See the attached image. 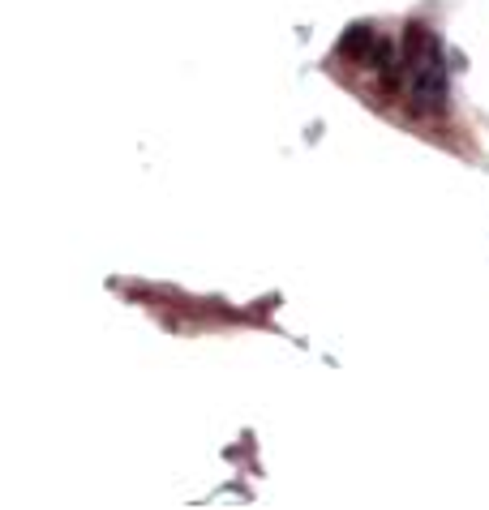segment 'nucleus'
I'll list each match as a JSON object with an SVG mask.
<instances>
[{
    "label": "nucleus",
    "mask_w": 489,
    "mask_h": 510,
    "mask_svg": "<svg viewBox=\"0 0 489 510\" xmlns=\"http://www.w3.org/2000/svg\"><path fill=\"white\" fill-rule=\"evenodd\" d=\"M433 51H442L438 35H433L425 22H408L404 26V65L412 69V65H421L425 56H433Z\"/></svg>",
    "instance_id": "obj_2"
},
{
    "label": "nucleus",
    "mask_w": 489,
    "mask_h": 510,
    "mask_svg": "<svg viewBox=\"0 0 489 510\" xmlns=\"http://www.w3.org/2000/svg\"><path fill=\"white\" fill-rule=\"evenodd\" d=\"M339 56H348V61H356V65H365L369 61V51L378 47V30L369 26V22H352L344 35H339Z\"/></svg>",
    "instance_id": "obj_3"
},
{
    "label": "nucleus",
    "mask_w": 489,
    "mask_h": 510,
    "mask_svg": "<svg viewBox=\"0 0 489 510\" xmlns=\"http://www.w3.org/2000/svg\"><path fill=\"white\" fill-rule=\"evenodd\" d=\"M447 56L433 51L425 56L421 65L408 69V82H412V111H421V116H442V111L451 107V82H447Z\"/></svg>",
    "instance_id": "obj_1"
}]
</instances>
